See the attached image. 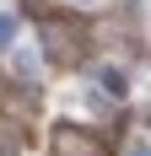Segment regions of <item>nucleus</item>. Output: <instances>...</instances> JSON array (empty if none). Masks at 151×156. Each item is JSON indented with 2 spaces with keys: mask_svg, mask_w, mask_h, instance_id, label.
Returning <instances> with one entry per match:
<instances>
[{
  "mask_svg": "<svg viewBox=\"0 0 151 156\" xmlns=\"http://www.w3.org/2000/svg\"><path fill=\"white\" fill-rule=\"evenodd\" d=\"M54 156H97V140L92 135H76V124H54Z\"/></svg>",
  "mask_w": 151,
  "mask_h": 156,
  "instance_id": "f257e3e1",
  "label": "nucleus"
},
{
  "mask_svg": "<svg viewBox=\"0 0 151 156\" xmlns=\"http://www.w3.org/2000/svg\"><path fill=\"white\" fill-rule=\"evenodd\" d=\"M97 81H103L108 97H124V92H130V76H124L119 65H97Z\"/></svg>",
  "mask_w": 151,
  "mask_h": 156,
  "instance_id": "f03ea898",
  "label": "nucleus"
},
{
  "mask_svg": "<svg viewBox=\"0 0 151 156\" xmlns=\"http://www.w3.org/2000/svg\"><path fill=\"white\" fill-rule=\"evenodd\" d=\"M16 32H22L16 11H0V48H16Z\"/></svg>",
  "mask_w": 151,
  "mask_h": 156,
  "instance_id": "7ed1b4c3",
  "label": "nucleus"
},
{
  "mask_svg": "<svg viewBox=\"0 0 151 156\" xmlns=\"http://www.w3.org/2000/svg\"><path fill=\"white\" fill-rule=\"evenodd\" d=\"M16 70H22V76H38V54H32V48H16Z\"/></svg>",
  "mask_w": 151,
  "mask_h": 156,
  "instance_id": "20e7f679",
  "label": "nucleus"
},
{
  "mask_svg": "<svg viewBox=\"0 0 151 156\" xmlns=\"http://www.w3.org/2000/svg\"><path fill=\"white\" fill-rule=\"evenodd\" d=\"M124 156H151V140H130V151Z\"/></svg>",
  "mask_w": 151,
  "mask_h": 156,
  "instance_id": "39448f33",
  "label": "nucleus"
},
{
  "mask_svg": "<svg viewBox=\"0 0 151 156\" xmlns=\"http://www.w3.org/2000/svg\"><path fill=\"white\" fill-rule=\"evenodd\" d=\"M65 5H76V11H92V5H97V0H65Z\"/></svg>",
  "mask_w": 151,
  "mask_h": 156,
  "instance_id": "423d86ee",
  "label": "nucleus"
}]
</instances>
